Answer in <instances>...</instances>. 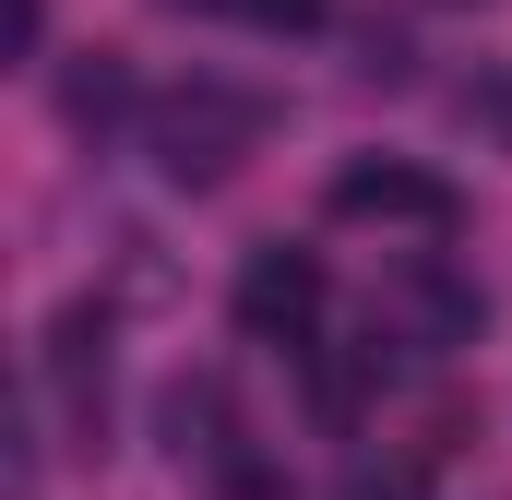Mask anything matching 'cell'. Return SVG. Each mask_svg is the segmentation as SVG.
<instances>
[{
	"label": "cell",
	"mask_w": 512,
	"mask_h": 500,
	"mask_svg": "<svg viewBox=\"0 0 512 500\" xmlns=\"http://www.w3.org/2000/svg\"><path fill=\"white\" fill-rule=\"evenodd\" d=\"M143 143H155V167H167V179L215 191V179H239V155L262 143V96L215 84V72H191V84H167V96L143 108Z\"/></svg>",
	"instance_id": "obj_1"
},
{
	"label": "cell",
	"mask_w": 512,
	"mask_h": 500,
	"mask_svg": "<svg viewBox=\"0 0 512 500\" xmlns=\"http://www.w3.org/2000/svg\"><path fill=\"white\" fill-rule=\"evenodd\" d=\"M322 203H334L346 227H417V239H453V227H465V191L429 179V167H405V155H358V167H334Z\"/></svg>",
	"instance_id": "obj_2"
},
{
	"label": "cell",
	"mask_w": 512,
	"mask_h": 500,
	"mask_svg": "<svg viewBox=\"0 0 512 500\" xmlns=\"http://www.w3.org/2000/svg\"><path fill=\"white\" fill-rule=\"evenodd\" d=\"M322 298H334V286H322V250H251V262H239V286H227V310H239V334H251V346H310V334H322Z\"/></svg>",
	"instance_id": "obj_3"
},
{
	"label": "cell",
	"mask_w": 512,
	"mask_h": 500,
	"mask_svg": "<svg viewBox=\"0 0 512 500\" xmlns=\"http://www.w3.org/2000/svg\"><path fill=\"white\" fill-rule=\"evenodd\" d=\"M167 453H179V465H191V453H203V465H239V453H227V393H215V381H179V393H167Z\"/></svg>",
	"instance_id": "obj_4"
},
{
	"label": "cell",
	"mask_w": 512,
	"mask_h": 500,
	"mask_svg": "<svg viewBox=\"0 0 512 500\" xmlns=\"http://www.w3.org/2000/svg\"><path fill=\"white\" fill-rule=\"evenodd\" d=\"M405 310H417V334H441V346H465V334L489 322V298H477L465 274H441V262H429V274L405 286Z\"/></svg>",
	"instance_id": "obj_5"
},
{
	"label": "cell",
	"mask_w": 512,
	"mask_h": 500,
	"mask_svg": "<svg viewBox=\"0 0 512 500\" xmlns=\"http://www.w3.org/2000/svg\"><path fill=\"white\" fill-rule=\"evenodd\" d=\"M60 108H72V131L120 120V108H131V72H120V48H84V72L60 84Z\"/></svg>",
	"instance_id": "obj_6"
},
{
	"label": "cell",
	"mask_w": 512,
	"mask_h": 500,
	"mask_svg": "<svg viewBox=\"0 0 512 500\" xmlns=\"http://www.w3.org/2000/svg\"><path fill=\"white\" fill-rule=\"evenodd\" d=\"M453 120H465V131H501V143H512V72H465V84H453Z\"/></svg>",
	"instance_id": "obj_7"
},
{
	"label": "cell",
	"mask_w": 512,
	"mask_h": 500,
	"mask_svg": "<svg viewBox=\"0 0 512 500\" xmlns=\"http://www.w3.org/2000/svg\"><path fill=\"white\" fill-rule=\"evenodd\" d=\"M239 12H251L262 36H322V12H334V0H239Z\"/></svg>",
	"instance_id": "obj_8"
},
{
	"label": "cell",
	"mask_w": 512,
	"mask_h": 500,
	"mask_svg": "<svg viewBox=\"0 0 512 500\" xmlns=\"http://www.w3.org/2000/svg\"><path fill=\"white\" fill-rule=\"evenodd\" d=\"M36 36H48V0H12V12H0V48H12V60H36Z\"/></svg>",
	"instance_id": "obj_9"
},
{
	"label": "cell",
	"mask_w": 512,
	"mask_h": 500,
	"mask_svg": "<svg viewBox=\"0 0 512 500\" xmlns=\"http://www.w3.org/2000/svg\"><path fill=\"white\" fill-rule=\"evenodd\" d=\"M346 500H417V477H382V465H358V477H346Z\"/></svg>",
	"instance_id": "obj_10"
},
{
	"label": "cell",
	"mask_w": 512,
	"mask_h": 500,
	"mask_svg": "<svg viewBox=\"0 0 512 500\" xmlns=\"http://www.w3.org/2000/svg\"><path fill=\"white\" fill-rule=\"evenodd\" d=\"M167 12H239V0H167Z\"/></svg>",
	"instance_id": "obj_11"
}]
</instances>
